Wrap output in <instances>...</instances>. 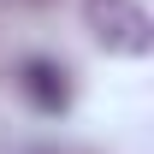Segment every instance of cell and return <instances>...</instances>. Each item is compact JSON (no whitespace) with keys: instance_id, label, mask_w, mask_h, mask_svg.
<instances>
[{"instance_id":"1","label":"cell","mask_w":154,"mask_h":154,"mask_svg":"<svg viewBox=\"0 0 154 154\" xmlns=\"http://www.w3.org/2000/svg\"><path fill=\"white\" fill-rule=\"evenodd\" d=\"M83 12H89V30H95V42L107 54H131V59L148 54L154 24H148V12H142L136 0H89Z\"/></svg>"},{"instance_id":"2","label":"cell","mask_w":154,"mask_h":154,"mask_svg":"<svg viewBox=\"0 0 154 154\" xmlns=\"http://www.w3.org/2000/svg\"><path fill=\"white\" fill-rule=\"evenodd\" d=\"M18 89L36 101L42 113H65L71 107V83H65V71H59L54 59H24L18 65Z\"/></svg>"}]
</instances>
